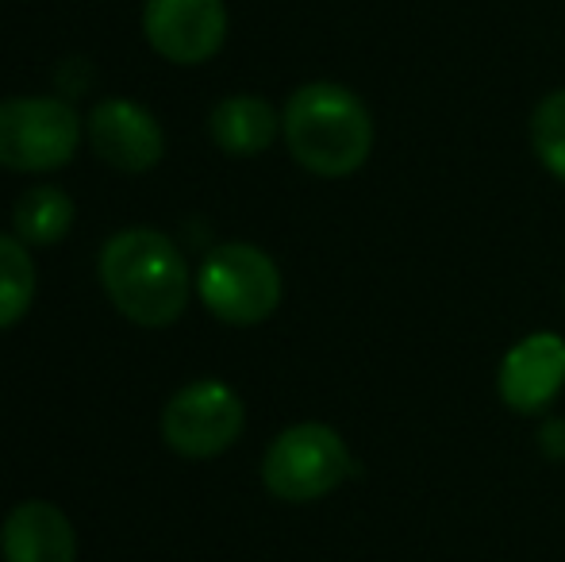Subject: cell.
<instances>
[{
  "instance_id": "obj_1",
  "label": "cell",
  "mask_w": 565,
  "mask_h": 562,
  "mask_svg": "<svg viewBox=\"0 0 565 562\" xmlns=\"http://www.w3.org/2000/svg\"><path fill=\"white\" fill-rule=\"evenodd\" d=\"M281 136L297 166L316 178H350L373 155L377 128L354 89L339 82H308L281 113Z\"/></svg>"
},
{
  "instance_id": "obj_2",
  "label": "cell",
  "mask_w": 565,
  "mask_h": 562,
  "mask_svg": "<svg viewBox=\"0 0 565 562\" xmlns=\"http://www.w3.org/2000/svg\"><path fill=\"white\" fill-rule=\"evenodd\" d=\"M100 282L108 300L142 328L181 320L189 305V266L178 243L154 227H127L100 251Z\"/></svg>"
},
{
  "instance_id": "obj_3",
  "label": "cell",
  "mask_w": 565,
  "mask_h": 562,
  "mask_svg": "<svg viewBox=\"0 0 565 562\" xmlns=\"http://www.w3.org/2000/svg\"><path fill=\"white\" fill-rule=\"evenodd\" d=\"M354 474V455L331 424H292L262 458V486L285 505H312L335 494Z\"/></svg>"
},
{
  "instance_id": "obj_4",
  "label": "cell",
  "mask_w": 565,
  "mask_h": 562,
  "mask_svg": "<svg viewBox=\"0 0 565 562\" xmlns=\"http://www.w3.org/2000/svg\"><path fill=\"white\" fill-rule=\"evenodd\" d=\"M196 293L216 320L235 324V328H254L277 312L285 282L277 263L262 247L224 243L204 258L201 274H196Z\"/></svg>"
},
{
  "instance_id": "obj_5",
  "label": "cell",
  "mask_w": 565,
  "mask_h": 562,
  "mask_svg": "<svg viewBox=\"0 0 565 562\" xmlns=\"http://www.w3.org/2000/svg\"><path fill=\"white\" fill-rule=\"evenodd\" d=\"M82 116L62 97L0 100V166L15 173L62 170L82 147Z\"/></svg>"
},
{
  "instance_id": "obj_6",
  "label": "cell",
  "mask_w": 565,
  "mask_h": 562,
  "mask_svg": "<svg viewBox=\"0 0 565 562\" xmlns=\"http://www.w3.org/2000/svg\"><path fill=\"white\" fill-rule=\"evenodd\" d=\"M246 409L227 382L201 378L170 397L162 413V435L170 450L185 458H216L243 435Z\"/></svg>"
},
{
  "instance_id": "obj_7",
  "label": "cell",
  "mask_w": 565,
  "mask_h": 562,
  "mask_svg": "<svg viewBox=\"0 0 565 562\" xmlns=\"http://www.w3.org/2000/svg\"><path fill=\"white\" fill-rule=\"evenodd\" d=\"M142 31L166 62L201 66L224 46L227 8L224 0H147Z\"/></svg>"
},
{
  "instance_id": "obj_8",
  "label": "cell",
  "mask_w": 565,
  "mask_h": 562,
  "mask_svg": "<svg viewBox=\"0 0 565 562\" xmlns=\"http://www.w3.org/2000/svg\"><path fill=\"white\" fill-rule=\"evenodd\" d=\"M565 390V339L531 331L515 339L497 367V393L515 416H543Z\"/></svg>"
},
{
  "instance_id": "obj_9",
  "label": "cell",
  "mask_w": 565,
  "mask_h": 562,
  "mask_svg": "<svg viewBox=\"0 0 565 562\" xmlns=\"http://www.w3.org/2000/svg\"><path fill=\"white\" fill-rule=\"evenodd\" d=\"M89 147L97 150V158H105L108 166L124 173H147L162 162L166 155V136L158 128V120L142 105L124 97L100 100L89 113Z\"/></svg>"
},
{
  "instance_id": "obj_10",
  "label": "cell",
  "mask_w": 565,
  "mask_h": 562,
  "mask_svg": "<svg viewBox=\"0 0 565 562\" xmlns=\"http://www.w3.org/2000/svg\"><path fill=\"white\" fill-rule=\"evenodd\" d=\"M4 562H74L77 536L66 512L51 501H23L0 528Z\"/></svg>"
},
{
  "instance_id": "obj_11",
  "label": "cell",
  "mask_w": 565,
  "mask_h": 562,
  "mask_svg": "<svg viewBox=\"0 0 565 562\" xmlns=\"http://www.w3.org/2000/svg\"><path fill=\"white\" fill-rule=\"evenodd\" d=\"M209 131L220 150H227L235 158H254L274 147L277 131H281V116L266 97L238 93V97H227L212 108Z\"/></svg>"
},
{
  "instance_id": "obj_12",
  "label": "cell",
  "mask_w": 565,
  "mask_h": 562,
  "mask_svg": "<svg viewBox=\"0 0 565 562\" xmlns=\"http://www.w3.org/2000/svg\"><path fill=\"white\" fill-rule=\"evenodd\" d=\"M12 224L28 247H54L74 227V201L54 185H35L15 201Z\"/></svg>"
},
{
  "instance_id": "obj_13",
  "label": "cell",
  "mask_w": 565,
  "mask_h": 562,
  "mask_svg": "<svg viewBox=\"0 0 565 562\" xmlns=\"http://www.w3.org/2000/svg\"><path fill=\"white\" fill-rule=\"evenodd\" d=\"M31 300H35V263L28 255V243L0 235V328L20 324Z\"/></svg>"
},
{
  "instance_id": "obj_14",
  "label": "cell",
  "mask_w": 565,
  "mask_h": 562,
  "mask_svg": "<svg viewBox=\"0 0 565 562\" xmlns=\"http://www.w3.org/2000/svg\"><path fill=\"white\" fill-rule=\"evenodd\" d=\"M531 150L551 178L565 181V89H551L535 105L527 124Z\"/></svg>"
},
{
  "instance_id": "obj_15",
  "label": "cell",
  "mask_w": 565,
  "mask_h": 562,
  "mask_svg": "<svg viewBox=\"0 0 565 562\" xmlns=\"http://www.w3.org/2000/svg\"><path fill=\"white\" fill-rule=\"evenodd\" d=\"M539 450L551 463H565V421L562 416H551L543 427H539Z\"/></svg>"
}]
</instances>
